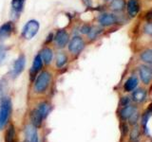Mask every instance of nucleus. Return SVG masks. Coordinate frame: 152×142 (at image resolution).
Wrapping results in <instances>:
<instances>
[{
	"mask_svg": "<svg viewBox=\"0 0 152 142\" xmlns=\"http://www.w3.org/2000/svg\"><path fill=\"white\" fill-rule=\"evenodd\" d=\"M140 58L142 62L147 64H152V49H146L141 53Z\"/></svg>",
	"mask_w": 152,
	"mask_h": 142,
	"instance_id": "obj_24",
	"label": "nucleus"
},
{
	"mask_svg": "<svg viewBox=\"0 0 152 142\" xmlns=\"http://www.w3.org/2000/svg\"><path fill=\"white\" fill-rule=\"evenodd\" d=\"M25 65H26V57L22 54L14 61L12 71H11L12 77L16 78L17 76L20 75L24 71V69H25Z\"/></svg>",
	"mask_w": 152,
	"mask_h": 142,
	"instance_id": "obj_5",
	"label": "nucleus"
},
{
	"mask_svg": "<svg viewBox=\"0 0 152 142\" xmlns=\"http://www.w3.org/2000/svg\"><path fill=\"white\" fill-rule=\"evenodd\" d=\"M36 110L39 112V114L42 116V117L45 120V118L47 117V116L49 115L50 111V105L48 102L43 101V102L38 104Z\"/></svg>",
	"mask_w": 152,
	"mask_h": 142,
	"instance_id": "obj_17",
	"label": "nucleus"
},
{
	"mask_svg": "<svg viewBox=\"0 0 152 142\" xmlns=\"http://www.w3.org/2000/svg\"><path fill=\"white\" fill-rule=\"evenodd\" d=\"M90 28H91V27H89L88 25H84L80 28V31H81V33H83V34H88L90 30Z\"/></svg>",
	"mask_w": 152,
	"mask_h": 142,
	"instance_id": "obj_30",
	"label": "nucleus"
},
{
	"mask_svg": "<svg viewBox=\"0 0 152 142\" xmlns=\"http://www.w3.org/2000/svg\"><path fill=\"white\" fill-rule=\"evenodd\" d=\"M138 84V79L136 77H130L128 79L125 85H124V89H125L126 92H130L134 89Z\"/></svg>",
	"mask_w": 152,
	"mask_h": 142,
	"instance_id": "obj_23",
	"label": "nucleus"
},
{
	"mask_svg": "<svg viewBox=\"0 0 152 142\" xmlns=\"http://www.w3.org/2000/svg\"><path fill=\"white\" fill-rule=\"evenodd\" d=\"M138 117H139V115H138V112L135 110L134 111V113L132 114V115L129 117V122H130V124H135L136 123V121H137V120H138Z\"/></svg>",
	"mask_w": 152,
	"mask_h": 142,
	"instance_id": "obj_28",
	"label": "nucleus"
},
{
	"mask_svg": "<svg viewBox=\"0 0 152 142\" xmlns=\"http://www.w3.org/2000/svg\"><path fill=\"white\" fill-rule=\"evenodd\" d=\"M25 1L26 0H12L11 2V8H12V12L13 15L16 17L19 16L25 6Z\"/></svg>",
	"mask_w": 152,
	"mask_h": 142,
	"instance_id": "obj_11",
	"label": "nucleus"
},
{
	"mask_svg": "<svg viewBox=\"0 0 152 142\" xmlns=\"http://www.w3.org/2000/svg\"><path fill=\"white\" fill-rule=\"evenodd\" d=\"M127 13L131 17H135L140 12V5L138 0H129L127 2Z\"/></svg>",
	"mask_w": 152,
	"mask_h": 142,
	"instance_id": "obj_12",
	"label": "nucleus"
},
{
	"mask_svg": "<svg viewBox=\"0 0 152 142\" xmlns=\"http://www.w3.org/2000/svg\"><path fill=\"white\" fill-rule=\"evenodd\" d=\"M52 75L49 72V71L44 70L41 71L40 74L37 76V78L34 82V85H33V90L36 94H44L50 87V83H51Z\"/></svg>",
	"mask_w": 152,
	"mask_h": 142,
	"instance_id": "obj_1",
	"label": "nucleus"
},
{
	"mask_svg": "<svg viewBox=\"0 0 152 142\" xmlns=\"http://www.w3.org/2000/svg\"><path fill=\"white\" fill-rule=\"evenodd\" d=\"M39 22L37 20H30L26 23V25L24 26L23 30H22V37L25 40H31L33 37H34L38 31H39Z\"/></svg>",
	"mask_w": 152,
	"mask_h": 142,
	"instance_id": "obj_3",
	"label": "nucleus"
},
{
	"mask_svg": "<svg viewBox=\"0 0 152 142\" xmlns=\"http://www.w3.org/2000/svg\"><path fill=\"white\" fill-rule=\"evenodd\" d=\"M132 98H133V101H136V102H142L146 98L145 90L142 89V88L135 90L132 94Z\"/></svg>",
	"mask_w": 152,
	"mask_h": 142,
	"instance_id": "obj_21",
	"label": "nucleus"
},
{
	"mask_svg": "<svg viewBox=\"0 0 152 142\" xmlns=\"http://www.w3.org/2000/svg\"><path fill=\"white\" fill-rule=\"evenodd\" d=\"M128 102H129V99H128L127 97H126V98H124L123 99H122V101H121V103H122V105H127L128 104Z\"/></svg>",
	"mask_w": 152,
	"mask_h": 142,
	"instance_id": "obj_32",
	"label": "nucleus"
},
{
	"mask_svg": "<svg viewBox=\"0 0 152 142\" xmlns=\"http://www.w3.org/2000/svg\"><path fill=\"white\" fill-rule=\"evenodd\" d=\"M152 116V104L149 106V108L147 109L145 111V113L144 114V116H142V127H144V131L145 132V134L148 135V127H147V123H148V120L150 117Z\"/></svg>",
	"mask_w": 152,
	"mask_h": 142,
	"instance_id": "obj_22",
	"label": "nucleus"
},
{
	"mask_svg": "<svg viewBox=\"0 0 152 142\" xmlns=\"http://www.w3.org/2000/svg\"><path fill=\"white\" fill-rule=\"evenodd\" d=\"M145 31L147 34H152V23H148L145 27Z\"/></svg>",
	"mask_w": 152,
	"mask_h": 142,
	"instance_id": "obj_31",
	"label": "nucleus"
},
{
	"mask_svg": "<svg viewBox=\"0 0 152 142\" xmlns=\"http://www.w3.org/2000/svg\"><path fill=\"white\" fill-rule=\"evenodd\" d=\"M139 134H140V130H139V128H138V126L134 127V129L132 130V133H131V138L132 139L137 138V137L139 136Z\"/></svg>",
	"mask_w": 152,
	"mask_h": 142,
	"instance_id": "obj_29",
	"label": "nucleus"
},
{
	"mask_svg": "<svg viewBox=\"0 0 152 142\" xmlns=\"http://www.w3.org/2000/svg\"><path fill=\"white\" fill-rule=\"evenodd\" d=\"M6 55H7V49L4 46L0 45V64L6 58Z\"/></svg>",
	"mask_w": 152,
	"mask_h": 142,
	"instance_id": "obj_27",
	"label": "nucleus"
},
{
	"mask_svg": "<svg viewBox=\"0 0 152 142\" xmlns=\"http://www.w3.org/2000/svg\"><path fill=\"white\" fill-rule=\"evenodd\" d=\"M83 2H84V4L86 5V6H88V7L91 6V0H83Z\"/></svg>",
	"mask_w": 152,
	"mask_h": 142,
	"instance_id": "obj_33",
	"label": "nucleus"
},
{
	"mask_svg": "<svg viewBox=\"0 0 152 142\" xmlns=\"http://www.w3.org/2000/svg\"><path fill=\"white\" fill-rule=\"evenodd\" d=\"M25 136L28 142H39V136L36 127L33 125H27L25 128Z\"/></svg>",
	"mask_w": 152,
	"mask_h": 142,
	"instance_id": "obj_8",
	"label": "nucleus"
},
{
	"mask_svg": "<svg viewBox=\"0 0 152 142\" xmlns=\"http://www.w3.org/2000/svg\"><path fill=\"white\" fill-rule=\"evenodd\" d=\"M135 110H136V109H135L134 106L127 104V105H126L120 111V117H121V118H123V120H128L129 117L132 115L133 113H134Z\"/></svg>",
	"mask_w": 152,
	"mask_h": 142,
	"instance_id": "obj_20",
	"label": "nucleus"
},
{
	"mask_svg": "<svg viewBox=\"0 0 152 142\" xmlns=\"http://www.w3.org/2000/svg\"><path fill=\"white\" fill-rule=\"evenodd\" d=\"M68 55L66 54V52L60 51L56 54L55 57V64L57 68H62L66 65V64L68 63Z\"/></svg>",
	"mask_w": 152,
	"mask_h": 142,
	"instance_id": "obj_15",
	"label": "nucleus"
},
{
	"mask_svg": "<svg viewBox=\"0 0 152 142\" xmlns=\"http://www.w3.org/2000/svg\"><path fill=\"white\" fill-rule=\"evenodd\" d=\"M23 142H28V141H27V140H26V141H23Z\"/></svg>",
	"mask_w": 152,
	"mask_h": 142,
	"instance_id": "obj_34",
	"label": "nucleus"
},
{
	"mask_svg": "<svg viewBox=\"0 0 152 142\" xmlns=\"http://www.w3.org/2000/svg\"><path fill=\"white\" fill-rule=\"evenodd\" d=\"M12 101L8 97H4L0 101V130L7 125L12 114Z\"/></svg>",
	"mask_w": 152,
	"mask_h": 142,
	"instance_id": "obj_2",
	"label": "nucleus"
},
{
	"mask_svg": "<svg viewBox=\"0 0 152 142\" xmlns=\"http://www.w3.org/2000/svg\"><path fill=\"white\" fill-rule=\"evenodd\" d=\"M40 57L45 64H50L53 59V51L50 47H44L40 52Z\"/></svg>",
	"mask_w": 152,
	"mask_h": 142,
	"instance_id": "obj_13",
	"label": "nucleus"
},
{
	"mask_svg": "<svg viewBox=\"0 0 152 142\" xmlns=\"http://www.w3.org/2000/svg\"><path fill=\"white\" fill-rule=\"evenodd\" d=\"M15 138H16L15 128H14L13 125H11L6 131L4 140H5V142H15Z\"/></svg>",
	"mask_w": 152,
	"mask_h": 142,
	"instance_id": "obj_19",
	"label": "nucleus"
},
{
	"mask_svg": "<svg viewBox=\"0 0 152 142\" xmlns=\"http://www.w3.org/2000/svg\"><path fill=\"white\" fill-rule=\"evenodd\" d=\"M44 118L42 117V116L39 114L36 109L32 110V112L31 113V125H33L36 128H39L42 125V122Z\"/></svg>",
	"mask_w": 152,
	"mask_h": 142,
	"instance_id": "obj_16",
	"label": "nucleus"
},
{
	"mask_svg": "<svg viewBox=\"0 0 152 142\" xmlns=\"http://www.w3.org/2000/svg\"><path fill=\"white\" fill-rule=\"evenodd\" d=\"M101 32H102L101 28H96V27H93V28H90L89 32L88 33V36L89 39H95V38H96Z\"/></svg>",
	"mask_w": 152,
	"mask_h": 142,
	"instance_id": "obj_26",
	"label": "nucleus"
},
{
	"mask_svg": "<svg viewBox=\"0 0 152 142\" xmlns=\"http://www.w3.org/2000/svg\"><path fill=\"white\" fill-rule=\"evenodd\" d=\"M54 42H55V46L58 47V49H64L66 46H68L69 42V33L64 30H57L56 34L54 36Z\"/></svg>",
	"mask_w": 152,
	"mask_h": 142,
	"instance_id": "obj_6",
	"label": "nucleus"
},
{
	"mask_svg": "<svg viewBox=\"0 0 152 142\" xmlns=\"http://www.w3.org/2000/svg\"><path fill=\"white\" fill-rule=\"evenodd\" d=\"M43 61L41 59L40 55L38 54L34 57V59H33V62H32V65H31V76H35V74H37L39 71L42 69L43 67Z\"/></svg>",
	"mask_w": 152,
	"mask_h": 142,
	"instance_id": "obj_14",
	"label": "nucleus"
},
{
	"mask_svg": "<svg viewBox=\"0 0 152 142\" xmlns=\"http://www.w3.org/2000/svg\"><path fill=\"white\" fill-rule=\"evenodd\" d=\"M84 47H85V41L82 37L78 36V35L73 36L69 40V44H68L69 51L73 55L79 54L80 52L84 49Z\"/></svg>",
	"mask_w": 152,
	"mask_h": 142,
	"instance_id": "obj_4",
	"label": "nucleus"
},
{
	"mask_svg": "<svg viewBox=\"0 0 152 142\" xmlns=\"http://www.w3.org/2000/svg\"><path fill=\"white\" fill-rule=\"evenodd\" d=\"M13 31L12 22H6L0 27V40H5L12 35Z\"/></svg>",
	"mask_w": 152,
	"mask_h": 142,
	"instance_id": "obj_10",
	"label": "nucleus"
},
{
	"mask_svg": "<svg viewBox=\"0 0 152 142\" xmlns=\"http://www.w3.org/2000/svg\"><path fill=\"white\" fill-rule=\"evenodd\" d=\"M106 1H107V0H106Z\"/></svg>",
	"mask_w": 152,
	"mask_h": 142,
	"instance_id": "obj_35",
	"label": "nucleus"
},
{
	"mask_svg": "<svg viewBox=\"0 0 152 142\" xmlns=\"http://www.w3.org/2000/svg\"><path fill=\"white\" fill-rule=\"evenodd\" d=\"M117 17L112 13H103L99 16L98 21L102 27H109L117 23Z\"/></svg>",
	"mask_w": 152,
	"mask_h": 142,
	"instance_id": "obj_7",
	"label": "nucleus"
},
{
	"mask_svg": "<svg viewBox=\"0 0 152 142\" xmlns=\"http://www.w3.org/2000/svg\"><path fill=\"white\" fill-rule=\"evenodd\" d=\"M7 86H8V83L6 79H1L0 80V101H2V99L5 96V93H6L7 90Z\"/></svg>",
	"mask_w": 152,
	"mask_h": 142,
	"instance_id": "obj_25",
	"label": "nucleus"
},
{
	"mask_svg": "<svg viewBox=\"0 0 152 142\" xmlns=\"http://www.w3.org/2000/svg\"><path fill=\"white\" fill-rule=\"evenodd\" d=\"M109 8L114 12H122L126 8L125 0H111L109 3Z\"/></svg>",
	"mask_w": 152,
	"mask_h": 142,
	"instance_id": "obj_18",
	"label": "nucleus"
},
{
	"mask_svg": "<svg viewBox=\"0 0 152 142\" xmlns=\"http://www.w3.org/2000/svg\"><path fill=\"white\" fill-rule=\"evenodd\" d=\"M140 77L145 84H148L152 80V67L148 65H142L139 69Z\"/></svg>",
	"mask_w": 152,
	"mask_h": 142,
	"instance_id": "obj_9",
	"label": "nucleus"
}]
</instances>
